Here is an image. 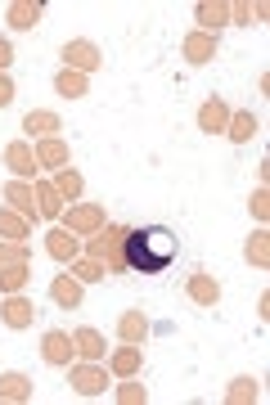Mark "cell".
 I'll list each match as a JSON object with an SVG mask.
<instances>
[{"label": "cell", "mask_w": 270, "mask_h": 405, "mask_svg": "<svg viewBox=\"0 0 270 405\" xmlns=\"http://www.w3.org/2000/svg\"><path fill=\"white\" fill-rule=\"evenodd\" d=\"M0 396L23 401V396H27V378H23V374H5V378H0Z\"/></svg>", "instance_id": "cell-13"}, {"label": "cell", "mask_w": 270, "mask_h": 405, "mask_svg": "<svg viewBox=\"0 0 270 405\" xmlns=\"http://www.w3.org/2000/svg\"><path fill=\"white\" fill-rule=\"evenodd\" d=\"M122 244H126V230H118V225H108L104 235L90 244V252L99 257V261H108V270L113 266H122Z\"/></svg>", "instance_id": "cell-2"}, {"label": "cell", "mask_w": 270, "mask_h": 405, "mask_svg": "<svg viewBox=\"0 0 270 405\" xmlns=\"http://www.w3.org/2000/svg\"><path fill=\"white\" fill-rule=\"evenodd\" d=\"M41 158L50 162V167H59V162L68 158V149H64V144H59V140H50V144H41Z\"/></svg>", "instance_id": "cell-24"}, {"label": "cell", "mask_w": 270, "mask_h": 405, "mask_svg": "<svg viewBox=\"0 0 270 405\" xmlns=\"http://www.w3.org/2000/svg\"><path fill=\"white\" fill-rule=\"evenodd\" d=\"M23 284H27V270L23 266H5L0 270V288H5V293H18Z\"/></svg>", "instance_id": "cell-14"}, {"label": "cell", "mask_w": 270, "mask_h": 405, "mask_svg": "<svg viewBox=\"0 0 270 405\" xmlns=\"http://www.w3.org/2000/svg\"><path fill=\"white\" fill-rule=\"evenodd\" d=\"M252 131H257V118H252V113H239V118L230 122V135L234 140H252Z\"/></svg>", "instance_id": "cell-16"}, {"label": "cell", "mask_w": 270, "mask_h": 405, "mask_svg": "<svg viewBox=\"0 0 270 405\" xmlns=\"http://www.w3.org/2000/svg\"><path fill=\"white\" fill-rule=\"evenodd\" d=\"M10 59H14V50H10L5 41H0V68H10Z\"/></svg>", "instance_id": "cell-34"}, {"label": "cell", "mask_w": 270, "mask_h": 405, "mask_svg": "<svg viewBox=\"0 0 270 405\" xmlns=\"http://www.w3.org/2000/svg\"><path fill=\"white\" fill-rule=\"evenodd\" d=\"M140 333H144V320H140V315H126V320H122V338H131V342H135Z\"/></svg>", "instance_id": "cell-27"}, {"label": "cell", "mask_w": 270, "mask_h": 405, "mask_svg": "<svg viewBox=\"0 0 270 405\" xmlns=\"http://www.w3.org/2000/svg\"><path fill=\"white\" fill-rule=\"evenodd\" d=\"M113 365H118V374H131L135 365H140V352H135V347H126V352H118V361H113Z\"/></svg>", "instance_id": "cell-26"}, {"label": "cell", "mask_w": 270, "mask_h": 405, "mask_svg": "<svg viewBox=\"0 0 270 405\" xmlns=\"http://www.w3.org/2000/svg\"><path fill=\"white\" fill-rule=\"evenodd\" d=\"M23 261V248H0V270L5 266H18Z\"/></svg>", "instance_id": "cell-30"}, {"label": "cell", "mask_w": 270, "mask_h": 405, "mask_svg": "<svg viewBox=\"0 0 270 405\" xmlns=\"http://www.w3.org/2000/svg\"><path fill=\"white\" fill-rule=\"evenodd\" d=\"M50 298L59 302V306H68V311H72L77 302H81V284H77V279H68V275H59V279L50 284Z\"/></svg>", "instance_id": "cell-5"}, {"label": "cell", "mask_w": 270, "mask_h": 405, "mask_svg": "<svg viewBox=\"0 0 270 405\" xmlns=\"http://www.w3.org/2000/svg\"><path fill=\"white\" fill-rule=\"evenodd\" d=\"M59 95H68V99H77V95H86V77L81 73H59Z\"/></svg>", "instance_id": "cell-10"}, {"label": "cell", "mask_w": 270, "mask_h": 405, "mask_svg": "<svg viewBox=\"0 0 270 405\" xmlns=\"http://www.w3.org/2000/svg\"><path fill=\"white\" fill-rule=\"evenodd\" d=\"M72 275H81V279H90V284H95V279H104V270H99L95 261H81V266H77Z\"/></svg>", "instance_id": "cell-29"}, {"label": "cell", "mask_w": 270, "mask_h": 405, "mask_svg": "<svg viewBox=\"0 0 270 405\" xmlns=\"http://www.w3.org/2000/svg\"><path fill=\"white\" fill-rule=\"evenodd\" d=\"M77 347H81V356H90V361L104 356V338H99L95 329H81V333H77Z\"/></svg>", "instance_id": "cell-11"}, {"label": "cell", "mask_w": 270, "mask_h": 405, "mask_svg": "<svg viewBox=\"0 0 270 405\" xmlns=\"http://www.w3.org/2000/svg\"><path fill=\"white\" fill-rule=\"evenodd\" d=\"M10 18H14V27H32V18H41V5H14Z\"/></svg>", "instance_id": "cell-18"}, {"label": "cell", "mask_w": 270, "mask_h": 405, "mask_svg": "<svg viewBox=\"0 0 270 405\" xmlns=\"http://www.w3.org/2000/svg\"><path fill=\"white\" fill-rule=\"evenodd\" d=\"M59 190H64V194H77V190H81V176H77V171H64V176H59Z\"/></svg>", "instance_id": "cell-28"}, {"label": "cell", "mask_w": 270, "mask_h": 405, "mask_svg": "<svg viewBox=\"0 0 270 405\" xmlns=\"http://www.w3.org/2000/svg\"><path fill=\"white\" fill-rule=\"evenodd\" d=\"M176 257V235L167 225H144V230H131L126 244H122V261L140 275H158V270L172 266Z\"/></svg>", "instance_id": "cell-1"}, {"label": "cell", "mask_w": 270, "mask_h": 405, "mask_svg": "<svg viewBox=\"0 0 270 405\" xmlns=\"http://www.w3.org/2000/svg\"><path fill=\"white\" fill-rule=\"evenodd\" d=\"M226 118H230L226 104L212 99V104H203V113H198V127H203V131H221V127H226Z\"/></svg>", "instance_id": "cell-9"}, {"label": "cell", "mask_w": 270, "mask_h": 405, "mask_svg": "<svg viewBox=\"0 0 270 405\" xmlns=\"http://www.w3.org/2000/svg\"><path fill=\"white\" fill-rule=\"evenodd\" d=\"M64 59H68V64H77V68H95L99 64V54H95V45H90V41H72L64 50Z\"/></svg>", "instance_id": "cell-6"}, {"label": "cell", "mask_w": 270, "mask_h": 405, "mask_svg": "<svg viewBox=\"0 0 270 405\" xmlns=\"http://www.w3.org/2000/svg\"><path fill=\"white\" fill-rule=\"evenodd\" d=\"M248 257H257V261H266V244H261V235H257V244H248Z\"/></svg>", "instance_id": "cell-32"}, {"label": "cell", "mask_w": 270, "mask_h": 405, "mask_svg": "<svg viewBox=\"0 0 270 405\" xmlns=\"http://www.w3.org/2000/svg\"><path fill=\"white\" fill-rule=\"evenodd\" d=\"M68 383H72V387H77L81 396H95L99 387L108 383V378H104L99 369H90V365H81V369H72V374H68Z\"/></svg>", "instance_id": "cell-4"}, {"label": "cell", "mask_w": 270, "mask_h": 405, "mask_svg": "<svg viewBox=\"0 0 270 405\" xmlns=\"http://www.w3.org/2000/svg\"><path fill=\"white\" fill-rule=\"evenodd\" d=\"M226 5H198V18H203V27H221L226 23Z\"/></svg>", "instance_id": "cell-19"}, {"label": "cell", "mask_w": 270, "mask_h": 405, "mask_svg": "<svg viewBox=\"0 0 270 405\" xmlns=\"http://www.w3.org/2000/svg\"><path fill=\"white\" fill-rule=\"evenodd\" d=\"M10 99H14V86H10V77H5V73H0V108H5V104H10Z\"/></svg>", "instance_id": "cell-31"}, {"label": "cell", "mask_w": 270, "mask_h": 405, "mask_svg": "<svg viewBox=\"0 0 270 405\" xmlns=\"http://www.w3.org/2000/svg\"><path fill=\"white\" fill-rule=\"evenodd\" d=\"M36 198H41V216H59V194H54L50 185H41V190H36Z\"/></svg>", "instance_id": "cell-21"}, {"label": "cell", "mask_w": 270, "mask_h": 405, "mask_svg": "<svg viewBox=\"0 0 270 405\" xmlns=\"http://www.w3.org/2000/svg\"><path fill=\"white\" fill-rule=\"evenodd\" d=\"M0 235H10V239H23V235H27V225H23L18 216H10V212H0Z\"/></svg>", "instance_id": "cell-22"}, {"label": "cell", "mask_w": 270, "mask_h": 405, "mask_svg": "<svg viewBox=\"0 0 270 405\" xmlns=\"http://www.w3.org/2000/svg\"><path fill=\"white\" fill-rule=\"evenodd\" d=\"M23 127L32 131V135H50V131H59V118H54V113H27Z\"/></svg>", "instance_id": "cell-12"}, {"label": "cell", "mask_w": 270, "mask_h": 405, "mask_svg": "<svg viewBox=\"0 0 270 405\" xmlns=\"http://www.w3.org/2000/svg\"><path fill=\"white\" fill-rule=\"evenodd\" d=\"M10 162H14V171H23V176H27V171H36V167H32V153L23 149V144H14V149H10Z\"/></svg>", "instance_id": "cell-23"}, {"label": "cell", "mask_w": 270, "mask_h": 405, "mask_svg": "<svg viewBox=\"0 0 270 405\" xmlns=\"http://www.w3.org/2000/svg\"><path fill=\"white\" fill-rule=\"evenodd\" d=\"M5 194H10V202H18V212H27V216H32V194L23 190V185H10Z\"/></svg>", "instance_id": "cell-25"}, {"label": "cell", "mask_w": 270, "mask_h": 405, "mask_svg": "<svg viewBox=\"0 0 270 405\" xmlns=\"http://www.w3.org/2000/svg\"><path fill=\"white\" fill-rule=\"evenodd\" d=\"M5 324H10V329H27V324H32V306H27L23 298L5 302Z\"/></svg>", "instance_id": "cell-8"}, {"label": "cell", "mask_w": 270, "mask_h": 405, "mask_svg": "<svg viewBox=\"0 0 270 405\" xmlns=\"http://www.w3.org/2000/svg\"><path fill=\"white\" fill-rule=\"evenodd\" d=\"M45 248H50L59 261H72V257H77V239L68 235V230H54V235L45 239Z\"/></svg>", "instance_id": "cell-7"}, {"label": "cell", "mask_w": 270, "mask_h": 405, "mask_svg": "<svg viewBox=\"0 0 270 405\" xmlns=\"http://www.w3.org/2000/svg\"><path fill=\"white\" fill-rule=\"evenodd\" d=\"M185 50H189V59H194V64H207V54L216 50V41H207V36H189V45H185Z\"/></svg>", "instance_id": "cell-15"}, {"label": "cell", "mask_w": 270, "mask_h": 405, "mask_svg": "<svg viewBox=\"0 0 270 405\" xmlns=\"http://www.w3.org/2000/svg\"><path fill=\"white\" fill-rule=\"evenodd\" d=\"M189 293H194L198 302H216V284L207 275H194V284H189Z\"/></svg>", "instance_id": "cell-20"}, {"label": "cell", "mask_w": 270, "mask_h": 405, "mask_svg": "<svg viewBox=\"0 0 270 405\" xmlns=\"http://www.w3.org/2000/svg\"><path fill=\"white\" fill-rule=\"evenodd\" d=\"M45 361L50 365H72V338H68L64 329L45 333Z\"/></svg>", "instance_id": "cell-3"}, {"label": "cell", "mask_w": 270, "mask_h": 405, "mask_svg": "<svg viewBox=\"0 0 270 405\" xmlns=\"http://www.w3.org/2000/svg\"><path fill=\"white\" fill-rule=\"evenodd\" d=\"M68 225H72V230H95V225H99V207H81V212H72V216H68Z\"/></svg>", "instance_id": "cell-17"}, {"label": "cell", "mask_w": 270, "mask_h": 405, "mask_svg": "<svg viewBox=\"0 0 270 405\" xmlns=\"http://www.w3.org/2000/svg\"><path fill=\"white\" fill-rule=\"evenodd\" d=\"M230 396H234V401H243V396H257V387H248V378H243V387H234Z\"/></svg>", "instance_id": "cell-33"}]
</instances>
